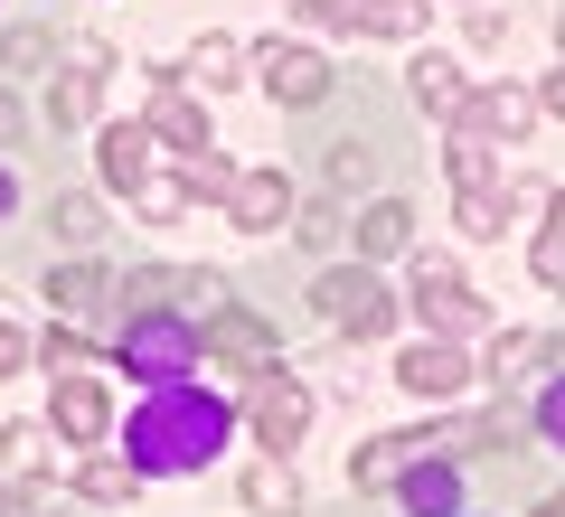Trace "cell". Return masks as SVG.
I'll use <instances>...</instances> for the list:
<instances>
[{"label": "cell", "instance_id": "obj_17", "mask_svg": "<svg viewBox=\"0 0 565 517\" xmlns=\"http://www.w3.org/2000/svg\"><path fill=\"white\" fill-rule=\"evenodd\" d=\"M236 76H245V47L236 39H199L180 57V85H236Z\"/></svg>", "mask_w": 565, "mask_h": 517}, {"label": "cell", "instance_id": "obj_38", "mask_svg": "<svg viewBox=\"0 0 565 517\" xmlns=\"http://www.w3.org/2000/svg\"><path fill=\"white\" fill-rule=\"evenodd\" d=\"M537 423H546V442H556V452H565V377L546 386V405H537Z\"/></svg>", "mask_w": 565, "mask_h": 517}, {"label": "cell", "instance_id": "obj_23", "mask_svg": "<svg viewBox=\"0 0 565 517\" xmlns=\"http://www.w3.org/2000/svg\"><path fill=\"white\" fill-rule=\"evenodd\" d=\"M509 198H527V189L509 180ZM509 198H500V189H462V236H500V217H509Z\"/></svg>", "mask_w": 565, "mask_h": 517}, {"label": "cell", "instance_id": "obj_16", "mask_svg": "<svg viewBox=\"0 0 565 517\" xmlns=\"http://www.w3.org/2000/svg\"><path fill=\"white\" fill-rule=\"evenodd\" d=\"M405 85H415V104L434 122H462V104H471V85L452 76V57H415V76H405Z\"/></svg>", "mask_w": 565, "mask_h": 517}, {"label": "cell", "instance_id": "obj_19", "mask_svg": "<svg viewBox=\"0 0 565 517\" xmlns=\"http://www.w3.org/2000/svg\"><path fill=\"white\" fill-rule=\"evenodd\" d=\"M405 245H415V217H405L396 198H377L359 217V255H405Z\"/></svg>", "mask_w": 565, "mask_h": 517}, {"label": "cell", "instance_id": "obj_11", "mask_svg": "<svg viewBox=\"0 0 565 517\" xmlns=\"http://www.w3.org/2000/svg\"><path fill=\"white\" fill-rule=\"evenodd\" d=\"M95 160H104V189H141L151 180V122H104Z\"/></svg>", "mask_w": 565, "mask_h": 517}, {"label": "cell", "instance_id": "obj_36", "mask_svg": "<svg viewBox=\"0 0 565 517\" xmlns=\"http://www.w3.org/2000/svg\"><path fill=\"white\" fill-rule=\"evenodd\" d=\"M311 29H359V0H302Z\"/></svg>", "mask_w": 565, "mask_h": 517}, {"label": "cell", "instance_id": "obj_25", "mask_svg": "<svg viewBox=\"0 0 565 517\" xmlns=\"http://www.w3.org/2000/svg\"><path fill=\"white\" fill-rule=\"evenodd\" d=\"M76 489H85V498H104V508H122V498L141 489V471H122V461H85V471H76Z\"/></svg>", "mask_w": 565, "mask_h": 517}, {"label": "cell", "instance_id": "obj_47", "mask_svg": "<svg viewBox=\"0 0 565 517\" xmlns=\"http://www.w3.org/2000/svg\"><path fill=\"white\" fill-rule=\"evenodd\" d=\"M556 39H565V20H556Z\"/></svg>", "mask_w": 565, "mask_h": 517}, {"label": "cell", "instance_id": "obj_4", "mask_svg": "<svg viewBox=\"0 0 565 517\" xmlns=\"http://www.w3.org/2000/svg\"><path fill=\"white\" fill-rule=\"evenodd\" d=\"M311 301L330 311V330H340V338H377L386 320H396V301H386L377 273H321V282H311Z\"/></svg>", "mask_w": 565, "mask_h": 517}, {"label": "cell", "instance_id": "obj_2", "mask_svg": "<svg viewBox=\"0 0 565 517\" xmlns=\"http://www.w3.org/2000/svg\"><path fill=\"white\" fill-rule=\"evenodd\" d=\"M122 367H132L141 386H180L189 367H199V320L189 311H141L132 330H122Z\"/></svg>", "mask_w": 565, "mask_h": 517}, {"label": "cell", "instance_id": "obj_39", "mask_svg": "<svg viewBox=\"0 0 565 517\" xmlns=\"http://www.w3.org/2000/svg\"><path fill=\"white\" fill-rule=\"evenodd\" d=\"M471 47H509V20H500V10H471Z\"/></svg>", "mask_w": 565, "mask_h": 517}, {"label": "cell", "instance_id": "obj_24", "mask_svg": "<svg viewBox=\"0 0 565 517\" xmlns=\"http://www.w3.org/2000/svg\"><path fill=\"white\" fill-rule=\"evenodd\" d=\"M245 498H255V508H292V498H302V480L282 471V452H274V461H255V471H245Z\"/></svg>", "mask_w": 565, "mask_h": 517}, {"label": "cell", "instance_id": "obj_26", "mask_svg": "<svg viewBox=\"0 0 565 517\" xmlns=\"http://www.w3.org/2000/svg\"><path fill=\"white\" fill-rule=\"evenodd\" d=\"M537 358H546V338H527V330L490 338V377H500V386H509V377H527V367H537Z\"/></svg>", "mask_w": 565, "mask_h": 517}, {"label": "cell", "instance_id": "obj_8", "mask_svg": "<svg viewBox=\"0 0 565 517\" xmlns=\"http://www.w3.org/2000/svg\"><path fill=\"white\" fill-rule=\"evenodd\" d=\"M462 377H471V367H462V348H452V338H434V348H405V358H396V386H405V396H424V405L462 396Z\"/></svg>", "mask_w": 565, "mask_h": 517}, {"label": "cell", "instance_id": "obj_27", "mask_svg": "<svg viewBox=\"0 0 565 517\" xmlns=\"http://www.w3.org/2000/svg\"><path fill=\"white\" fill-rule=\"evenodd\" d=\"M47 226H57L66 245H95V226H104V207H95V198H76V189H66V198L47 207Z\"/></svg>", "mask_w": 565, "mask_h": 517}, {"label": "cell", "instance_id": "obj_44", "mask_svg": "<svg viewBox=\"0 0 565 517\" xmlns=\"http://www.w3.org/2000/svg\"><path fill=\"white\" fill-rule=\"evenodd\" d=\"M0 217H10V170H0Z\"/></svg>", "mask_w": 565, "mask_h": 517}, {"label": "cell", "instance_id": "obj_12", "mask_svg": "<svg viewBox=\"0 0 565 517\" xmlns=\"http://www.w3.org/2000/svg\"><path fill=\"white\" fill-rule=\"evenodd\" d=\"M434 452V433H377L367 452H349V480L359 489H386V480H405V461H424Z\"/></svg>", "mask_w": 565, "mask_h": 517}, {"label": "cell", "instance_id": "obj_43", "mask_svg": "<svg viewBox=\"0 0 565 517\" xmlns=\"http://www.w3.org/2000/svg\"><path fill=\"white\" fill-rule=\"evenodd\" d=\"M29 508V489H10V480H0V517H20Z\"/></svg>", "mask_w": 565, "mask_h": 517}, {"label": "cell", "instance_id": "obj_18", "mask_svg": "<svg viewBox=\"0 0 565 517\" xmlns=\"http://www.w3.org/2000/svg\"><path fill=\"white\" fill-rule=\"evenodd\" d=\"M47 301L57 311H95V301H114V273L104 263H66V273H47Z\"/></svg>", "mask_w": 565, "mask_h": 517}, {"label": "cell", "instance_id": "obj_40", "mask_svg": "<svg viewBox=\"0 0 565 517\" xmlns=\"http://www.w3.org/2000/svg\"><path fill=\"white\" fill-rule=\"evenodd\" d=\"M20 358H29V338L10 330V320H0V377H10V367H20Z\"/></svg>", "mask_w": 565, "mask_h": 517}, {"label": "cell", "instance_id": "obj_28", "mask_svg": "<svg viewBox=\"0 0 565 517\" xmlns=\"http://www.w3.org/2000/svg\"><path fill=\"white\" fill-rule=\"evenodd\" d=\"M462 442H471V452H519V442H527V423H519V414H509V405H500V414L462 423Z\"/></svg>", "mask_w": 565, "mask_h": 517}, {"label": "cell", "instance_id": "obj_14", "mask_svg": "<svg viewBox=\"0 0 565 517\" xmlns=\"http://www.w3.org/2000/svg\"><path fill=\"white\" fill-rule=\"evenodd\" d=\"M151 141H170V151H207V114L189 85H161L151 95Z\"/></svg>", "mask_w": 565, "mask_h": 517}, {"label": "cell", "instance_id": "obj_9", "mask_svg": "<svg viewBox=\"0 0 565 517\" xmlns=\"http://www.w3.org/2000/svg\"><path fill=\"white\" fill-rule=\"evenodd\" d=\"M226 207H236L245 236H274V226L292 217V180H282V170H236V198Z\"/></svg>", "mask_w": 565, "mask_h": 517}, {"label": "cell", "instance_id": "obj_34", "mask_svg": "<svg viewBox=\"0 0 565 517\" xmlns=\"http://www.w3.org/2000/svg\"><path fill=\"white\" fill-rule=\"evenodd\" d=\"M302 245H311V255L340 245V198H311V207H302Z\"/></svg>", "mask_w": 565, "mask_h": 517}, {"label": "cell", "instance_id": "obj_21", "mask_svg": "<svg viewBox=\"0 0 565 517\" xmlns=\"http://www.w3.org/2000/svg\"><path fill=\"white\" fill-rule=\"evenodd\" d=\"M359 29H367V39H415L424 0H359Z\"/></svg>", "mask_w": 565, "mask_h": 517}, {"label": "cell", "instance_id": "obj_5", "mask_svg": "<svg viewBox=\"0 0 565 517\" xmlns=\"http://www.w3.org/2000/svg\"><path fill=\"white\" fill-rule=\"evenodd\" d=\"M255 76H264V95H274V104H292V114L330 95V57H321V47H282V39H274V47L255 57Z\"/></svg>", "mask_w": 565, "mask_h": 517}, {"label": "cell", "instance_id": "obj_45", "mask_svg": "<svg viewBox=\"0 0 565 517\" xmlns=\"http://www.w3.org/2000/svg\"><path fill=\"white\" fill-rule=\"evenodd\" d=\"M537 517H565V498H546V508H537Z\"/></svg>", "mask_w": 565, "mask_h": 517}, {"label": "cell", "instance_id": "obj_31", "mask_svg": "<svg viewBox=\"0 0 565 517\" xmlns=\"http://www.w3.org/2000/svg\"><path fill=\"white\" fill-rule=\"evenodd\" d=\"M527 263H537V273H546V282H556V273H565V198H546V236H537V245H527Z\"/></svg>", "mask_w": 565, "mask_h": 517}, {"label": "cell", "instance_id": "obj_30", "mask_svg": "<svg viewBox=\"0 0 565 517\" xmlns=\"http://www.w3.org/2000/svg\"><path fill=\"white\" fill-rule=\"evenodd\" d=\"M132 198H141V217H180V207H189V170H180V180H170V170H151Z\"/></svg>", "mask_w": 565, "mask_h": 517}, {"label": "cell", "instance_id": "obj_22", "mask_svg": "<svg viewBox=\"0 0 565 517\" xmlns=\"http://www.w3.org/2000/svg\"><path fill=\"white\" fill-rule=\"evenodd\" d=\"M114 301L141 320V311H161V301H180V273H161V263H151V273H122V282H114Z\"/></svg>", "mask_w": 565, "mask_h": 517}, {"label": "cell", "instance_id": "obj_3", "mask_svg": "<svg viewBox=\"0 0 565 517\" xmlns=\"http://www.w3.org/2000/svg\"><path fill=\"white\" fill-rule=\"evenodd\" d=\"M199 358H217L226 377H274L282 348H274V330H264L255 311H207L199 320Z\"/></svg>", "mask_w": 565, "mask_h": 517}, {"label": "cell", "instance_id": "obj_33", "mask_svg": "<svg viewBox=\"0 0 565 517\" xmlns=\"http://www.w3.org/2000/svg\"><path fill=\"white\" fill-rule=\"evenodd\" d=\"M0 57L20 66V76H39V66L57 57V47H47V29H10V39H0Z\"/></svg>", "mask_w": 565, "mask_h": 517}, {"label": "cell", "instance_id": "obj_7", "mask_svg": "<svg viewBox=\"0 0 565 517\" xmlns=\"http://www.w3.org/2000/svg\"><path fill=\"white\" fill-rule=\"evenodd\" d=\"M47 414H57L66 442H104V433H114V396H104L85 367H66V377H57V405H47Z\"/></svg>", "mask_w": 565, "mask_h": 517}, {"label": "cell", "instance_id": "obj_6", "mask_svg": "<svg viewBox=\"0 0 565 517\" xmlns=\"http://www.w3.org/2000/svg\"><path fill=\"white\" fill-rule=\"evenodd\" d=\"M302 433H311V396L282 377V367H274V377H255V442H264V452H292Z\"/></svg>", "mask_w": 565, "mask_h": 517}, {"label": "cell", "instance_id": "obj_29", "mask_svg": "<svg viewBox=\"0 0 565 517\" xmlns=\"http://www.w3.org/2000/svg\"><path fill=\"white\" fill-rule=\"evenodd\" d=\"M367 180H377V151H367V141H340V151H330V189L349 198V189H367Z\"/></svg>", "mask_w": 565, "mask_h": 517}, {"label": "cell", "instance_id": "obj_32", "mask_svg": "<svg viewBox=\"0 0 565 517\" xmlns=\"http://www.w3.org/2000/svg\"><path fill=\"white\" fill-rule=\"evenodd\" d=\"M189 198H236V170L217 151H189Z\"/></svg>", "mask_w": 565, "mask_h": 517}, {"label": "cell", "instance_id": "obj_35", "mask_svg": "<svg viewBox=\"0 0 565 517\" xmlns=\"http://www.w3.org/2000/svg\"><path fill=\"white\" fill-rule=\"evenodd\" d=\"M39 452H47L39 423H10V433H0V461H20V471H39Z\"/></svg>", "mask_w": 565, "mask_h": 517}, {"label": "cell", "instance_id": "obj_15", "mask_svg": "<svg viewBox=\"0 0 565 517\" xmlns=\"http://www.w3.org/2000/svg\"><path fill=\"white\" fill-rule=\"evenodd\" d=\"M396 489H405L415 517H452V508H462V471H444V461H405Z\"/></svg>", "mask_w": 565, "mask_h": 517}, {"label": "cell", "instance_id": "obj_46", "mask_svg": "<svg viewBox=\"0 0 565 517\" xmlns=\"http://www.w3.org/2000/svg\"><path fill=\"white\" fill-rule=\"evenodd\" d=\"M556 292H565V273H556Z\"/></svg>", "mask_w": 565, "mask_h": 517}, {"label": "cell", "instance_id": "obj_37", "mask_svg": "<svg viewBox=\"0 0 565 517\" xmlns=\"http://www.w3.org/2000/svg\"><path fill=\"white\" fill-rule=\"evenodd\" d=\"M47 367H57V377L85 367V330H47Z\"/></svg>", "mask_w": 565, "mask_h": 517}, {"label": "cell", "instance_id": "obj_1", "mask_svg": "<svg viewBox=\"0 0 565 517\" xmlns=\"http://www.w3.org/2000/svg\"><path fill=\"white\" fill-rule=\"evenodd\" d=\"M226 433H236V414H226V396H207V386H151V396L132 405V471H207V461L226 452Z\"/></svg>", "mask_w": 565, "mask_h": 517}, {"label": "cell", "instance_id": "obj_13", "mask_svg": "<svg viewBox=\"0 0 565 517\" xmlns=\"http://www.w3.org/2000/svg\"><path fill=\"white\" fill-rule=\"evenodd\" d=\"M527 122H537V95H519V85H490V95H471L462 104V132H509V141H519L527 132Z\"/></svg>", "mask_w": 565, "mask_h": 517}, {"label": "cell", "instance_id": "obj_10", "mask_svg": "<svg viewBox=\"0 0 565 517\" xmlns=\"http://www.w3.org/2000/svg\"><path fill=\"white\" fill-rule=\"evenodd\" d=\"M415 311L434 320V330H444V338H462V330H481V301H471L462 282L444 273V263H424V273H415Z\"/></svg>", "mask_w": 565, "mask_h": 517}, {"label": "cell", "instance_id": "obj_20", "mask_svg": "<svg viewBox=\"0 0 565 517\" xmlns=\"http://www.w3.org/2000/svg\"><path fill=\"white\" fill-rule=\"evenodd\" d=\"M47 122H57V132H85V122H95V76H57L47 85Z\"/></svg>", "mask_w": 565, "mask_h": 517}, {"label": "cell", "instance_id": "obj_42", "mask_svg": "<svg viewBox=\"0 0 565 517\" xmlns=\"http://www.w3.org/2000/svg\"><path fill=\"white\" fill-rule=\"evenodd\" d=\"M537 114H565V66L546 76V95H537Z\"/></svg>", "mask_w": 565, "mask_h": 517}, {"label": "cell", "instance_id": "obj_41", "mask_svg": "<svg viewBox=\"0 0 565 517\" xmlns=\"http://www.w3.org/2000/svg\"><path fill=\"white\" fill-rule=\"evenodd\" d=\"M29 132V114H20V104H10V95H0V151H10V141H20Z\"/></svg>", "mask_w": 565, "mask_h": 517}]
</instances>
